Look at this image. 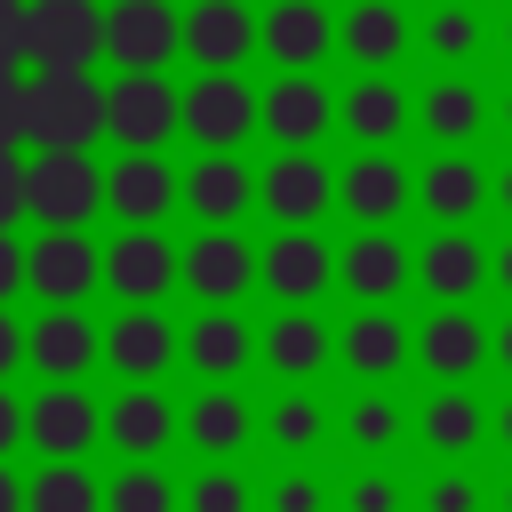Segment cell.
Listing matches in <instances>:
<instances>
[{"instance_id":"obj_1","label":"cell","mask_w":512,"mask_h":512,"mask_svg":"<svg viewBox=\"0 0 512 512\" xmlns=\"http://www.w3.org/2000/svg\"><path fill=\"white\" fill-rule=\"evenodd\" d=\"M32 152H96L104 144V80L96 72H24Z\"/></svg>"},{"instance_id":"obj_2","label":"cell","mask_w":512,"mask_h":512,"mask_svg":"<svg viewBox=\"0 0 512 512\" xmlns=\"http://www.w3.org/2000/svg\"><path fill=\"white\" fill-rule=\"evenodd\" d=\"M104 208L96 152H24V216L40 232H88Z\"/></svg>"},{"instance_id":"obj_3","label":"cell","mask_w":512,"mask_h":512,"mask_svg":"<svg viewBox=\"0 0 512 512\" xmlns=\"http://www.w3.org/2000/svg\"><path fill=\"white\" fill-rule=\"evenodd\" d=\"M176 136H192V152H240L256 136V80L248 72H192L176 88Z\"/></svg>"},{"instance_id":"obj_4","label":"cell","mask_w":512,"mask_h":512,"mask_svg":"<svg viewBox=\"0 0 512 512\" xmlns=\"http://www.w3.org/2000/svg\"><path fill=\"white\" fill-rule=\"evenodd\" d=\"M256 136H272V152H320L336 136V88L320 72L256 80Z\"/></svg>"},{"instance_id":"obj_5","label":"cell","mask_w":512,"mask_h":512,"mask_svg":"<svg viewBox=\"0 0 512 512\" xmlns=\"http://www.w3.org/2000/svg\"><path fill=\"white\" fill-rule=\"evenodd\" d=\"M176 288L200 312H240L256 296V240L248 232H192V240H176Z\"/></svg>"},{"instance_id":"obj_6","label":"cell","mask_w":512,"mask_h":512,"mask_svg":"<svg viewBox=\"0 0 512 512\" xmlns=\"http://www.w3.org/2000/svg\"><path fill=\"white\" fill-rule=\"evenodd\" d=\"M104 280V240L96 232H32L24 240V288L40 312H80Z\"/></svg>"},{"instance_id":"obj_7","label":"cell","mask_w":512,"mask_h":512,"mask_svg":"<svg viewBox=\"0 0 512 512\" xmlns=\"http://www.w3.org/2000/svg\"><path fill=\"white\" fill-rule=\"evenodd\" d=\"M256 208L272 216V232H320V216L336 208V168L320 152H272L256 168Z\"/></svg>"},{"instance_id":"obj_8","label":"cell","mask_w":512,"mask_h":512,"mask_svg":"<svg viewBox=\"0 0 512 512\" xmlns=\"http://www.w3.org/2000/svg\"><path fill=\"white\" fill-rule=\"evenodd\" d=\"M256 288L272 296V312H320V296L336 288V248L320 232H272L256 248Z\"/></svg>"},{"instance_id":"obj_9","label":"cell","mask_w":512,"mask_h":512,"mask_svg":"<svg viewBox=\"0 0 512 512\" xmlns=\"http://www.w3.org/2000/svg\"><path fill=\"white\" fill-rule=\"evenodd\" d=\"M24 440L40 448V464H88V448L104 440V400L88 384H40L24 400Z\"/></svg>"},{"instance_id":"obj_10","label":"cell","mask_w":512,"mask_h":512,"mask_svg":"<svg viewBox=\"0 0 512 512\" xmlns=\"http://www.w3.org/2000/svg\"><path fill=\"white\" fill-rule=\"evenodd\" d=\"M104 136L120 152H168V136H176V80L168 72H112L104 80Z\"/></svg>"},{"instance_id":"obj_11","label":"cell","mask_w":512,"mask_h":512,"mask_svg":"<svg viewBox=\"0 0 512 512\" xmlns=\"http://www.w3.org/2000/svg\"><path fill=\"white\" fill-rule=\"evenodd\" d=\"M176 208H192L200 232H240L256 216V168L240 152H192V168H176Z\"/></svg>"},{"instance_id":"obj_12","label":"cell","mask_w":512,"mask_h":512,"mask_svg":"<svg viewBox=\"0 0 512 512\" xmlns=\"http://www.w3.org/2000/svg\"><path fill=\"white\" fill-rule=\"evenodd\" d=\"M336 208L352 216V232H392L416 208V168L400 152H352L336 168Z\"/></svg>"},{"instance_id":"obj_13","label":"cell","mask_w":512,"mask_h":512,"mask_svg":"<svg viewBox=\"0 0 512 512\" xmlns=\"http://www.w3.org/2000/svg\"><path fill=\"white\" fill-rule=\"evenodd\" d=\"M256 56L272 72H320L336 56V8L328 0H264L256 8Z\"/></svg>"},{"instance_id":"obj_14","label":"cell","mask_w":512,"mask_h":512,"mask_svg":"<svg viewBox=\"0 0 512 512\" xmlns=\"http://www.w3.org/2000/svg\"><path fill=\"white\" fill-rule=\"evenodd\" d=\"M416 128V96L400 72H352L336 88V136H352L360 152H392Z\"/></svg>"},{"instance_id":"obj_15","label":"cell","mask_w":512,"mask_h":512,"mask_svg":"<svg viewBox=\"0 0 512 512\" xmlns=\"http://www.w3.org/2000/svg\"><path fill=\"white\" fill-rule=\"evenodd\" d=\"M104 56L120 72H168L184 56V8L176 0H112L104 8Z\"/></svg>"},{"instance_id":"obj_16","label":"cell","mask_w":512,"mask_h":512,"mask_svg":"<svg viewBox=\"0 0 512 512\" xmlns=\"http://www.w3.org/2000/svg\"><path fill=\"white\" fill-rule=\"evenodd\" d=\"M408 360L432 376V384H472L488 368V328L472 304H432L416 328H408Z\"/></svg>"},{"instance_id":"obj_17","label":"cell","mask_w":512,"mask_h":512,"mask_svg":"<svg viewBox=\"0 0 512 512\" xmlns=\"http://www.w3.org/2000/svg\"><path fill=\"white\" fill-rule=\"evenodd\" d=\"M176 440L200 456V464H232L256 448V400L240 384H200L184 408H176Z\"/></svg>"},{"instance_id":"obj_18","label":"cell","mask_w":512,"mask_h":512,"mask_svg":"<svg viewBox=\"0 0 512 512\" xmlns=\"http://www.w3.org/2000/svg\"><path fill=\"white\" fill-rule=\"evenodd\" d=\"M104 208L120 216V232H168V216H176L168 152H112L104 160Z\"/></svg>"},{"instance_id":"obj_19","label":"cell","mask_w":512,"mask_h":512,"mask_svg":"<svg viewBox=\"0 0 512 512\" xmlns=\"http://www.w3.org/2000/svg\"><path fill=\"white\" fill-rule=\"evenodd\" d=\"M416 280V248L400 232H352L336 248V288L360 304V312H392V296Z\"/></svg>"},{"instance_id":"obj_20","label":"cell","mask_w":512,"mask_h":512,"mask_svg":"<svg viewBox=\"0 0 512 512\" xmlns=\"http://www.w3.org/2000/svg\"><path fill=\"white\" fill-rule=\"evenodd\" d=\"M96 56H104V8L96 0H32L24 64H40V72H88Z\"/></svg>"},{"instance_id":"obj_21","label":"cell","mask_w":512,"mask_h":512,"mask_svg":"<svg viewBox=\"0 0 512 512\" xmlns=\"http://www.w3.org/2000/svg\"><path fill=\"white\" fill-rule=\"evenodd\" d=\"M120 296V312H144V304H168L176 288V240L168 232H112L104 240V280Z\"/></svg>"},{"instance_id":"obj_22","label":"cell","mask_w":512,"mask_h":512,"mask_svg":"<svg viewBox=\"0 0 512 512\" xmlns=\"http://www.w3.org/2000/svg\"><path fill=\"white\" fill-rule=\"evenodd\" d=\"M256 368H272L280 384H320L336 368V320L328 312H272L256 328Z\"/></svg>"},{"instance_id":"obj_23","label":"cell","mask_w":512,"mask_h":512,"mask_svg":"<svg viewBox=\"0 0 512 512\" xmlns=\"http://www.w3.org/2000/svg\"><path fill=\"white\" fill-rule=\"evenodd\" d=\"M416 208L432 216V232H480V208H488L480 152H432L416 168Z\"/></svg>"},{"instance_id":"obj_24","label":"cell","mask_w":512,"mask_h":512,"mask_svg":"<svg viewBox=\"0 0 512 512\" xmlns=\"http://www.w3.org/2000/svg\"><path fill=\"white\" fill-rule=\"evenodd\" d=\"M176 368H192L200 384H240L256 368V328L240 312H192L176 320Z\"/></svg>"},{"instance_id":"obj_25","label":"cell","mask_w":512,"mask_h":512,"mask_svg":"<svg viewBox=\"0 0 512 512\" xmlns=\"http://www.w3.org/2000/svg\"><path fill=\"white\" fill-rule=\"evenodd\" d=\"M104 448H120V464H160L176 448V400L160 384H120L104 400Z\"/></svg>"},{"instance_id":"obj_26","label":"cell","mask_w":512,"mask_h":512,"mask_svg":"<svg viewBox=\"0 0 512 512\" xmlns=\"http://www.w3.org/2000/svg\"><path fill=\"white\" fill-rule=\"evenodd\" d=\"M96 360H104V328L88 312H40V320H24V368L40 384H80Z\"/></svg>"},{"instance_id":"obj_27","label":"cell","mask_w":512,"mask_h":512,"mask_svg":"<svg viewBox=\"0 0 512 512\" xmlns=\"http://www.w3.org/2000/svg\"><path fill=\"white\" fill-rule=\"evenodd\" d=\"M256 56V8L248 0H184V64L240 72Z\"/></svg>"},{"instance_id":"obj_28","label":"cell","mask_w":512,"mask_h":512,"mask_svg":"<svg viewBox=\"0 0 512 512\" xmlns=\"http://www.w3.org/2000/svg\"><path fill=\"white\" fill-rule=\"evenodd\" d=\"M104 368H112L120 384H160V376L176 368V320H168L160 304L112 312V320H104Z\"/></svg>"},{"instance_id":"obj_29","label":"cell","mask_w":512,"mask_h":512,"mask_svg":"<svg viewBox=\"0 0 512 512\" xmlns=\"http://www.w3.org/2000/svg\"><path fill=\"white\" fill-rule=\"evenodd\" d=\"M256 440L280 448L288 464H312V456L336 440V408L320 400V384H280V392L256 408Z\"/></svg>"},{"instance_id":"obj_30","label":"cell","mask_w":512,"mask_h":512,"mask_svg":"<svg viewBox=\"0 0 512 512\" xmlns=\"http://www.w3.org/2000/svg\"><path fill=\"white\" fill-rule=\"evenodd\" d=\"M416 128L440 144V152H472V136L488 128V88L472 72H432L416 88Z\"/></svg>"},{"instance_id":"obj_31","label":"cell","mask_w":512,"mask_h":512,"mask_svg":"<svg viewBox=\"0 0 512 512\" xmlns=\"http://www.w3.org/2000/svg\"><path fill=\"white\" fill-rule=\"evenodd\" d=\"M416 288L432 304H472L488 288V240L480 232H424L416 240Z\"/></svg>"},{"instance_id":"obj_32","label":"cell","mask_w":512,"mask_h":512,"mask_svg":"<svg viewBox=\"0 0 512 512\" xmlns=\"http://www.w3.org/2000/svg\"><path fill=\"white\" fill-rule=\"evenodd\" d=\"M336 368L352 384H392L408 368V320L400 312H344L336 320Z\"/></svg>"},{"instance_id":"obj_33","label":"cell","mask_w":512,"mask_h":512,"mask_svg":"<svg viewBox=\"0 0 512 512\" xmlns=\"http://www.w3.org/2000/svg\"><path fill=\"white\" fill-rule=\"evenodd\" d=\"M408 432H416L440 464H464V456L480 448V432H488V408H480L472 384H432V392L408 408Z\"/></svg>"},{"instance_id":"obj_34","label":"cell","mask_w":512,"mask_h":512,"mask_svg":"<svg viewBox=\"0 0 512 512\" xmlns=\"http://www.w3.org/2000/svg\"><path fill=\"white\" fill-rule=\"evenodd\" d=\"M336 48L360 64V72H392L408 48H416V16L400 0H352L336 16Z\"/></svg>"},{"instance_id":"obj_35","label":"cell","mask_w":512,"mask_h":512,"mask_svg":"<svg viewBox=\"0 0 512 512\" xmlns=\"http://www.w3.org/2000/svg\"><path fill=\"white\" fill-rule=\"evenodd\" d=\"M336 440L360 464H392V448L408 440V400L392 384H352V400L336 408Z\"/></svg>"},{"instance_id":"obj_36","label":"cell","mask_w":512,"mask_h":512,"mask_svg":"<svg viewBox=\"0 0 512 512\" xmlns=\"http://www.w3.org/2000/svg\"><path fill=\"white\" fill-rule=\"evenodd\" d=\"M416 48H424L440 72H464V64L488 48V16H480V0H432V8L416 16Z\"/></svg>"},{"instance_id":"obj_37","label":"cell","mask_w":512,"mask_h":512,"mask_svg":"<svg viewBox=\"0 0 512 512\" xmlns=\"http://www.w3.org/2000/svg\"><path fill=\"white\" fill-rule=\"evenodd\" d=\"M24 512H104V480L88 464H32Z\"/></svg>"},{"instance_id":"obj_38","label":"cell","mask_w":512,"mask_h":512,"mask_svg":"<svg viewBox=\"0 0 512 512\" xmlns=\"http://www.w3.org/2000/svg\"><path fill=\"white\" fill-rule=\"evenodd\" d=\"M176 512H256V480L240 464H200L176 488Z\"/></svg>"},{"instance_id":"obj_39","label":"cell","mask_w":512,"mask_h":512,"mask_svg":"<svg viewBox=\"0 0 512 512\" xmlns=\"http://www.w3.org/2000/svg\"><path fill=\"white\" fill-rule=\"evenodd\" d=\"M408 480L392 472V464H352L344 472V488H336V512H408Z\"/></svg>"},{"instance_id":"obj_40","label":"cell","mask_w":512,"mask_h":512,"mask_svg":"<svg viewBox=\"0 0 512 512\" xmlns=\"http://www.w3.org/2000/svg\"><path fill=\"white\" fill-rule=\"evenodd\" d=\"M104 512H176V480L160 464H120L104 480Z\"/></svg>"},{"instance_id":"obj_41","label":"cell","mask_w":512,"mask_h":512,"mask_svg":"<svg viewBox=\"0 0 512 512\" xmlns=\"http://www.w3.org/2000/svg\"><path fill=\"white\" fill-rule=\"evenodd\" d=\"M408 504H416V512H480V504H488V480H480L472 464H440Z\"/></svg>"},{"instance_id":"obj_42","label":"cell","mask_w":512,"mask_h":512,"mask_svg":"<svg viewBox=\"0 0 512 512\" xmlns=\"http://www.w3.org/2000/svg\"><path fill=\"white\" fill-rule=\"evenodd\" d=\"M256 512H336V488L312 464H280V480L256 496Z\"/></svg>"},{"instance_id":"obj_43","label":"cell","mask_w":512,"mask_h":512,"mask_svg":"<svg viewBox=\"0 0 512 512\" xmlns=\"http://www.w3.org/2000/svg\"><path fill=\"white\" fill-rule=\"evenodd\" d=\"M32 40V0H0V64H24Z\"/></svg>"},{"instance_id":"obj_44","label":"cell","mask_w":512,"mask_h":512,"mask_svg":"<svg viewBox=\"0 0 512 512\" xmlns=\"http://www.w3.org/2000/svg\"><path fill=\"white\" fill-rule=\"evenodd\" d=\"M16 224H32L24 216V160L0 152V232H16Z\"/></svg>"},{"instance_id":"obj_45","label":"cell","mask_w":512,"mask_h":512,"mask_svg":"<svg viewBox=\"0 0 512 512\" xmlns=\"http://www.w3.org/2000/svg\"><path fill=\"white\" fill-rule=\"evenodd\" d=\"M16 296H24V240L0 232V312H16Z\"/></svg>"},{"instance_id":"obj_46","label":"cell","mask_w":512,"mask_h":512,"mask_svg":"<svg viewBox=\"0 0 512 512\" xmlns=\"http://www.w3.org/2000/svg\"><path fill=\"white\" fill-rule=\"evenodd\" d=\"M16 448H24V392L0 384V464H16Z\"/></svg>"},{"instance_id":"obj_47","label":"cell","mask_w":512,"mask_h":512,"mask_svg":"<svg viewBox=\"0 0 512 512\" xmlns=\"http://www.w3.org/2000/svg\"><path fill=\"white\" fill-rule=\"evenodd\" d=\"M16 368H24V320H16V312H0V384H8Z\"/></svg>"},{"instance_id":"obj_48","label":"cell","mask_w":512,"mask_h":512,"mask_svg":"<svg viewBox=\"0 0 512 512\" xmlns=\"http://www.w3.org/2000/svg\"><path fill=\"white\" fill-rule=\"evenodd\" d=\"M488 360H496V368H504V376H512V312H504V320H496V328H488Z\"/></svg>"},{"instance_id":"obj_49","label":"cell","mask_w":512,"mask_h":512,"mask_svg":"<svg viewBox=\"0 0 512 512\" xmlns=\"http://www.w3.org/2000/svg\"><path fill=\"white\" fill-rule=\"evenodd\" d=\"M488 280H496V288H504V296H512V232H504V240H496V248H488Z\"/></svg>"},{"instance_id":"obj_50","label":"cell","mask_w":512,"mask_h":512,"mask_svg":"<svg viewBox=\"0 0 512 512\" xmlns=\"http://www.w3.org/2000/svg\"><path fill=\"white\" fill-rule=\"evenodd\" d=\"M0 512H24V472L0 464Z\"/></svg>"},{"instance_id":"obj_51","label":"cell","mask_w":512,"mask_h":512,"mask_svg":"<svg viewBox=\"0 0 512 512\" xmlns=\"http://www.w3.org/2000/svg\"><path fill=\"white\" fill-rule=\"evenodd\" d=\"M488 200L512 216V160H504V168H488Z\"/></svg>"},{"instance_id":"obj_52","label":"cell","mask_w":512,"mask_h":512,"mask_svg":"<svg viewBox=\"0 0 512 512\" xmlns=\"http://www.w3.org/2000/svg\"><path fill=\"white\" fill-rule=\"evenodd\" d=\"M488 432H496V440H504V448H512V392H504V400H496V408H488Z\"/></svg>"},{"instance_id":"obj_53","label":"cell","mask_w":512,"mask_h":512,"mask_svg":"<svg viewBox=\"0 0 512 512\" xmlns=\"http://www.w3.org/2000/svg\"><path fill=\"white\" fill-rule=\"evenodd\" d=\"M488 40H496V48H504V64H512V0H504V16L488 24Z\"/></svg>"},{"instance_id":"obj_54","label":"cell","mask_w":512,"mask_h":512,"mask_svg":"<svg viewBox=\"0 0 512 512\" xmlns=\"http://www.w3.org/2000/svg\"><path fill=\"white\" fill-rule=\"evenodd\" d=\"M488 120H496V128H504V136H512V88H504V96H496V104H488Z\"/></svg>"},{"instance_id":"obj_55","label":"cell","mask_w":512,"mask_h":512,"mask_svg":"<svg viewBox=\"0 0 512 512\" xmlns=\"http://www.w3.org/2000/svg\"><path fill=\"white\" fill-rule=\"evenodd\" d=\"M496 512H512V480H504V488H496Z\"/></svg>"}]
</instances>
